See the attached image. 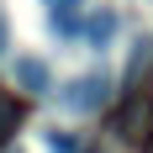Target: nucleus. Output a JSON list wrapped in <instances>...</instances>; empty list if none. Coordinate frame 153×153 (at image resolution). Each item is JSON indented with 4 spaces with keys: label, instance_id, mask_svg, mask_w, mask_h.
<instances>
[{
    "label": "nucleus",
    "instance_id": "0eeeda50",
    "mask_svg": "<svg viewBox=\"0 0 153 153\" xmlns=\"http://www.w3.org/2000/svg\"><path fill=\"white\" fill-rule=\"evenodd\" d=\"M11 48V27H5V16H0V53Z\"/></svg>",
    "mask_w": 153,
    "mask_h": 153
},
{
    "label": "nucleus",
    "instance_id": "7ed1b4c3",
    "mask_svg": "<svg viewBox=\"0 0 153 153\" xmlns=\"http://www.w3.org/2000/svg\"><path fill=\"white\" fill-rule=\"evenodd\" d=\"M16 90H27V95H48L53 90V74H48V63L42 58H16Z\"/></svg>",
    "mask_w": 153,
    "mask_h": 153
},
{
    "label": "nucleus",
    "instance_id": "f257e3e1",
    "mask_svg": "<svg viewBox=\"0 0 153 153\" xmlns=\"http://www.w3.org/2000/svg\"><path fill=\"white\" fill-rule=\"evenodd\" d=\"M106 100H111V79H106V74H85V79H74V85L63 90V106H69V111H79V116L100 111Z\"/></svg>",
    "mask_w": 153,
    "mask_h": 153
},
{
    "label": "nucleus",
    "instance_id": "423d86ee",
    "mask_svg": "<svg viewBox=\"0 0 153 153\" xmlns=\"http://www.w3.org/2000/svg\"><path fill=\"white\" fill-rule=\"evenodd\" d=\"M48 148H53V153H74L79 143L69 137V132H58V127H53V132H48Z\"/></svg>",
    "mask_w": 153,
    "mask_h": 153
},
{
    "label": "nucleus",
    "instance_id": "20e7f679",
    "mask_svg": "<svg viewBox=\"0 0 153 153\" xmlns=\"http://www.w3.org/2000/svg\"><path fill=\"white\" fill-rule=\"evenodd\" d=\"M16 127H21V100L0 90V143H11V137H16Z\"/></svg>",
    "mask_w": 153,
    "mask_h": 153
},
{
    "label": "nucleus",
    "instance_id": "39448f33",
    "mask_svg": "<svg viewBox=\"0 0 153 153\" xmlns=\"http://www.w3.org/2000/svg\"><path fill=\"white\" fill-rule=\"evenodd\" d=\"M85 37H90L95 48H106L111 37H116V11H100V16H90V21H85Z\"/></svg>",
    "mask_w": 153,
    "mask_h": 153
},
{
    "label": "nucleus",
    "instance_id": "f03ea898",
    "mask_svg": "<svg viewBox=\"0 0 153 153\" xmlns=\"http://www.w3.org/2000/svg\"><path fill=\"white\" fill-rule=\"evenodd\" d=\"M48 27L58 37H79L85 32V5L79 0H48Z\"/></svg>",
    "mask_w": 153,
    "mask_h": 153
}]
</instances>
